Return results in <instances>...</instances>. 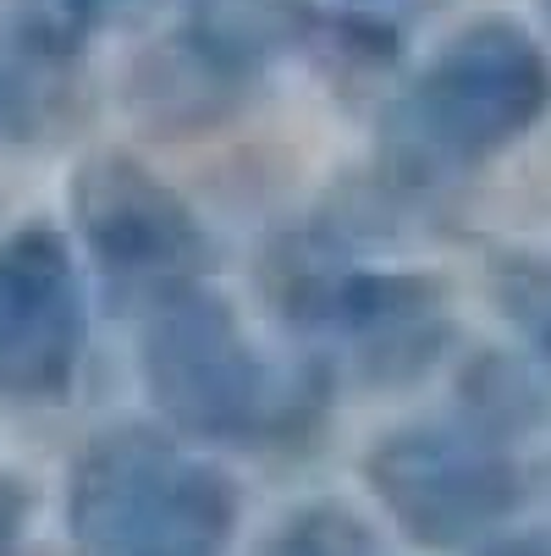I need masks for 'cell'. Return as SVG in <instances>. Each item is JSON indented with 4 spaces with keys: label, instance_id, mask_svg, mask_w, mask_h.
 Masks as SVG:
<instances>
[{
    "label": "cell",
    "instance_id": "9a60e30c",
    "mask_svg": "<svg viewBox=\"0 0 551 556\" xmlns=\"http://www.w3.org/2000/svg\"><path fill=\"white\" fill-rule=\"evenodd\" d=\"M254 556H380V545H375V529L353 507L314 502V507L287 513L254 545Z\"/></svg>",
    "mask_w": 551,
    "mask_h": 556
},
{
    "label": "cell",
    "instance_id": "ba28073f",
    "mask_svg": "<svg viewBox=\"0 0 551 556\" xmlns=\"http://www.w3.org/2000/svg\"><path fill=\"white\" fill-rule=\"evenodd\" d=\"M249 84L254 77L221 66L177 28L133 55L122 77V100H127V116L149 138L193 143V138L221 132L226 122H238V111L249 105Z\"/></svg>",
    "mask_w": 551,
    "mask_h": 556
},
{
    "label": "cell",
    "instance_id": "9c48e42d",
    "mask_svg": "<svg viewBox=\"0 0 551 556\" xmlns=\"http://www.w3.org/2000/svg\"><path fill=\"white\" fill-rule=\"evenodd\" d=\"M359 270L353 243H342L326 220L287 226L260 249V292L298 331H331Z\"/></svg>",
    "mask_w": 551,
    "mask_h": 556
},
{
    "label": "cell",
    "instance_id": "e0dca14e",
    "mask_svg": "<svg viewBox=\"0 0 551 556\" xmlns=\"http://www.w3.org/2000/svg\"><path fill=\"white\" fill-rule=\"evenodd\" d=\"M342 7H353V12H364V17L386 23V28H398V34H409L414 23L436 17V12L447 7V0H342Z\"/></svg>",
    "mask_w": 551,
    "mask_h": 556
},
{
    "label": "cell",
    "instance_id": "4fadbf2b",
    "mask_svg": "<svg viewBox=\"0 0 551 556\" xmlns=\"http://www.w3.org/2000/svg\"><path fill=\"white\" fill-rule=\"evenodd\" d=\"M105 23V0H0V50L39 66H66Z\"/></svg>",
    "mask_w": 551,
    "mask_h": 556
},
{
    "label": "cell",
    "instance_id": "5b68a950",
    "mask_svg": "<svg viewBox=\"0 0 551 556\" xmlns=\"http://www.w3.org/2000/svg\"><path fill=\"white\" fill-rule=\"evenodd\" d=\"M66 215L77 260H89L116 292H138L143 303L210 265L204 220L133 149L84 154L66 182Z\"/></svg>",
    "mask_w": 551,
    "mask_h": 556
},
{
    "label": "cell",
    "instance_id": "3957f363",
    "mask_svg": "<svg viewBox=\"0 0 551 556\" xmlns=\"http://www.w3.org/2000/svg\"><path fill=\"white\" fill-rule=\"evenodd\" d=\"M238 513V480L161 425H105L66 468L77 556H226Z\"/></svg>",
    "mask_w": 551,
    "mask_h": 556
},
{
    "label": "cell",
    "instance_id": "ffe728a7",
    "mask_svg": "<svg viewBox=\"0 0 551 556\" xmlns=\"http://www.w3.org/2000/svg\"><path fill=\"white\" fill-rule=\"evenodd\" d=\"M540 12H546V28H551V0H540Z\"/></svg>",
    "mask_w": 551,
    "mask_h": 556
},
{
    "label": "cell",
    "instance_id": "2e32d148",
    "mask_svg": "<svg viewBox=\"0 0 551 556\" xmlns=\"http://www.w3.org/2000/svg\"><path fill=\"white\" fill-rule=\"evenodd\" d=\"M28 518H34V491L17 473H0V556H12L28 534Z\"/></svg>",
    "mask_w": 551,
    "mask_h": 556
},
{
    "label": "cell",
    "instance_id": "7c38bea8",
    "mask_svg": "<svg viewBox=\"0 0 551 556\" xmlns=\"http://www.w3.org/2000/svg\"><path fill=\"white\" fill-rule=\"evenodd\" d=\"M309 0H183V34L221 66L260 77L298 50Z\"/></svg>",
    "mask_w": 551,
    "mask_h": 556
},
{
    "label": "cell",
    "instance_id": "8fae6325",
    "mask_svg": "<svg viewBox=\"0 0 551 556\" xmlns=\"http://www.w3.org/2000/svg\"><path fill=\"white\" fill-rule=\"evenodd\" d=\"M298 55L314 66V77H321L331 94L359 100V94H380L391 77H398L403 34L364 17V12H353V7H314L309 0Z\"/></svg>",
    "mask_w": 551,
    "mask_h": 556
},
{
    "label": "cell",
    "instance_id": "ac0fdd59",
    "mask_svg": "<svg viewBox=\"0 0 551 556\" xmlns=\"http://www.w3.org/2000/svg\"><path fill=\"white\" fill-rule=\"evenodd\" d=\"M468 556H551V529H497L486 534Z\"/></svg>",
    "mask_w": 551,
    "mask_h": 556
},
{
    "label": "cell",
    "instance_id": "7a4b0ae2",
    "mask_svg": "<svg viewBox=\"0 0 551 556\" xmlns=\"http://www.w3.org/2000/svg\"><path fill=\"white\" fill-rule=\"evenodd\" d=\"M551 116V50L513 17H468L386 105V177L436 188L486 166Z\"/></svg>",
    "mask_w": 551,
    "mask_h": 556
},
{
    "label": "cell",
    "instance_id": "277c9868",
    "mask_svg": "<svg viewBox=\"0 0 551 556\" xmlns=\"http://www.w3.org/2000/svg\"><path fill=\"white\" fill-rule=\"evenodd\" d=\"M364 485L414 545L475 551L524 502V468L468 425H403L364 452Z\"/></svg>",
    "mask_w": 551,
    "mask_h": 556
},
{
    "label": "cell",
    "instance_id": "d6986e66",
    "mask_svg": "<svg viewBox=\"0 0 551 556\" xmlns=\"http://www.w3.org/2000/svg\"><path fill=\"white\" fill-rule=\"evenodd\" d=\"M154 7H161V0H105V12H127V17H143Z\"/></svg>",
    "mask_w": 551,
    "mask_h": 556
},
{
    "label": "cell",
    "instance_id": "30bf717a",
    "mask_svg": "<svg viewBox=\"0 0 551 556\" xmlns=\"http://www.w3.org/2000/svg\"><path fill=\"white\" fill-rule=\"evenodd\" d=\"M458 396V425H468L475 435L497 441V446H518L529 435L546 430L551 419V386H546V364L513 348H480L458 364L452 380Z\"/></svg>",
    "mask_w": 551,
    "mask_h": 556
},
{
    "label": "cell",
    "instance_id": "5bb4252c",
    "mask_svg": "<svg viewBox=\"0 0 551 556\" xmlns=\"http://www.w3.org/2000/svg\"><path fill=\"white\" fill-rule=\"evenodd\" d=\"M491 303L518 326L529 353L551 369V254L508 249L491 260Z\"/></svg>",
    "mask_w": 551,
    "mask_h": 556
},
{
    "label": "cell",
    "instance_id": "52a82bcc",
    "mask_svg": "<svg viewBox=\"0 0 551 556\" xmlns=\"http://www.w3.org/2000/svg\"><path fill=\"white\" fill-rule=\"evenodd\" d=\"M331 337L348 348V364L364 386L403 391L419 386L452 348V298L425 270H359Z\"/></svg>",
    "mask_w": 551,
    "mask_h": 556
},
{
    "label": "cell",
    "instance_id": "6da1fadb",
    "mask_svg": "<svg viewBox=\"0 0 551 556\" xmlns=\"http://www.w3.org/2000/svg\"><path fill=\"white\" fill-rule=\"evenodd\" d=\"M138 380L172 435L210 446H287L326 408V375L271 369L243 314L204 276L143 303Z\"/></svg>",
    "mask_w": 551,
    "mask_h": 556
},
{
    "label": "cell",
    "instance_id": "8992f818",
    "mask_svg": "<svg viewBox=\"0 0 551 556\" xmlns=\"http://www.w3.org/2000/svg\"><path fill=\"white\" fill-rule=\"evenodd\" d=\"M89 364V281L72 237L23 220L0 237V403L55 408Z\"/></svg>",
    "mask_w": 551,
    "mask_h": 556
}]
</instances>
